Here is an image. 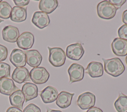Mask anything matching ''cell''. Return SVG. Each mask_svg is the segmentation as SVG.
Here are the masks:
<instances>
[{"label":"cell","instance_id":"cell-8","mask_svg":"<svg viewBox=\"0 0 127 112\" xmlns=\"http://www.w3.org/2000/svg\"><path fill=\"white\" fill-rule=\"evenodd\" d=\"M84 53V50L79 43L69 45L66 47V55L69 59L73 60H79Z\"/></svg>","mask_w":127,"mask_h":112},{"label":"cell","instance_id":"cell-12","mask_svg":"<svg viewBox=\"0 0 127 112\" xmlns=\"http://www.w3.org/2000/svg\"><path fill=\"white\" fill-rule=\"evenodd\" d=\"M32 22L39 29H43L48 26L50 22L48 15L42 11H36L34 13Z\"/></svg>","mask_w":127,"mask_h":112},{"label":"cell","instance_id":"cell-4","mask_svg":"<svg viewBox=\"0 0 127 112\" xmlns=\"http://www.w3.org/2000/svg\"><path fill=\"white\" fill-rule=\"evenodd\" d=\"M30 78L35 84L46 83L49 79L50 75L46 69L42 67L33 68L29 73Z\"/></svg>","mask_w":127,"mask_h":112},{"label":"cell","instance_id":"cell-9","mask_svg":"<svg viewBox=\"0 0 127 112\" xmlns=\"http://www.w3.org/2000/svg\"><path fill=\"white\" fill-rule=\"evenodd\" d=\"M34 42V37L31 33L29 32L22 33L16 41L18 47L24 50L31 48L33 46Z\"/></svg>","mask_w":127,"mask_h":112},{"label":"cell","instance_id":"cell-18","mask_svg":"<svg viewBox=\"0 0 127 112\" xmlns=\"http://www.w3.org/2000/svg\"><path fill=\"white\" fill-rule=\"evenodd\" d=\"M85 72L92 78L100 77L103 74V65L99 62H91L88 64Z\"/></svg>","mask_w":127,"mask_h":112},{"label":"cell","instance_id":"cell-14","mask_svg":"<svg viewBox=\"0 0 127 112\" xmlns=\"http://www.w3.org/2000/svg\"><path fill=\"white\" fill-rule=\"evenodd\" d=\"M40 95L44 103H51L56 100L58 96V92L55 87L48 86L41 91Z\"/></svg>","mask_w":127,"mask_h":112},{"label":"cell","instance_id":"cell-34","mask_svg":"<svg viewBox=\"0 0 127 112\" xmlns=\"http://www.w3.org/2000/svg\"><path fill=\"white\" fill-rule=\"evenodd\" d=\"M62 112L60 110H55L50 109L48 107H47V112Z\"/></svg>","mask_w":127,"mask_h":112},{"label":"cell","instance_id":"cell-6","mask_svg":"<svg viewBox=\"0 0 127 112\" xmlns=\"http://www.w3.org/2000/svg\"><path fill=\"white\" fill-rule=\"evenodd\" d=\"M95 103V96L90 92L80 94L77 99V104L82 110L89 109L94 107Z\"/></svg>","mask_w":127,"mask_h":112},{"label":"cell","instance_id":"cell-13","mask_svg":"<svg viewBox=\"0 0 127 112\" xmlns=\"http://www.w3.org/2000/svg\"><path fill=\"white\" fill-rule=\"evenodd\" d=\"M13 80L9 78L0 79V93L5 95H10L14 92L18 90Z\"/></svg>","mask_w":127,"mask_h":112},{"label":"cell","instance_id":"cell-3","mask_svg":"<svg viewBox=\"0 0 127 112\" xmlns=\"http://www.w3.org/2000/svg\"><path fill=\"white\" fill-rule=\"evenodd\" d=\"M117 9L108 0H103L97 6V12L98 16L104 19H111L116 15Z\"/></svg>","mask_w":127,"mask_h":112},{"label":"cell","instance_id":"cell-15","mask_svg":"<svg viewBox=\"0 0 127 112\" xmlns=\"http://www.w3.org/2000/svg\"><path fill=\"white\" fill-rule=\"evenodd\" d=\"M26 56L27 64L33 68L38 67L42 60V57L39 52L35 49L27 50L25 51Z\"/></svg>","mask_w":127,"mask_h":112},{"label":"cell","instance_id":"cell-20","mask_svg":"<svg viewBox=\"0 0 127 112\" xmlns=\"http://www.w3.org/2000/svg\"><path fill=\"white\" fill-rule=\"evenodd\" d=\"M10 19L14 22H21L25 21L27 17L26 8L15 6L11 10Z\"/></svg>","mask_w":127,"mask_h":112},{"label":"cell","instance_id":"cell-27","mask_svg":"<svg viewBox=\"0 0 127 112\" xmlns=\"http://www.w3.org/2000/svg\"><path fill=\"white\" fill-rule=\"evenodd\" d=\"M23 112H41V110L34 104H30L24 108Z\"/></svg>","mask_w":127,"mask_h":112},{"label":"cell","instance_id":"cell-37","mask_svg":"<svg viewBox=\"0 0 127 112\" xmlns=\"http://www.w3.org/2000/svg\"><path fill=\"white\" fill-rule=\"evenodd\" d=\"M1 1H2V0H0V2H1Z\"/></svg>","mask_w":127,"mask_h":112},{"label":"cell","instance_id":"cell-26","mask_svg":"<svg viewBox=\"0 0 127 112\" xmlns=\"http://www.w3.org/2000/svg\"><path fill=\"white\" fill-rule=\"evenodd\" d=\"M118 33L119 38L127 40V25L124 24L120 27Z\"/></svg>","mask_w":127,"mask_h":112},{"label":"cell","instance_id":"cell-19","mask_svg":"<svg viewBox=\"0 0 127 112\" xmlns=\"http://www.w3.org/2000/svg\"><path fill=\"white\" fill-rule=\"evenodd\" d=\"M74 93H70L66 91H62L58 95L56 99V105L62 109H65L71 105V100Z\"/></svg>","mask_w":127,"mask_h":112},{"label":"cell","instance_id":"cell-1","mask_svg":"<svg viewBox=\"0 0 127 112\" xmlns=\"http://www.w3.org/2000/svg\"><path fill=\"white\" fill-rule=\"evenodd\" d=\"M105 72L109 75L117 77L122 75L125 70V66L119 58H113L109 59H102Z\"/></svg>","mask_w":127,"mask_h":112},{"label":"cell","instance_id":"cell-30","mask_svg":"<svg viewBox=\"0 0 127 112\" xmlns=\"http://www.w3.org/2000/svg\"><path fill=\"white\" fill-rule=\"evenodd\" d=\"M13 2L17 6L22 7L26 6L29 3V0H13Z\"/></svg>","mask_w":127,"mask_h":112},{"label":"cell","instance_id":"cell-2","mask_svg":"<svg viewBox=\"0 0 127 112\" xmlns=\"http://www.w3.org/2000/svg\"><path fill=\"white\" fill-rule=\"evenodd\" d=\"M49 51V61L54 67H61L65 63L66 55L64 50L60 47H48Z\"/></svg>","mask_w":127,"mask_h":112},{"label":"cell","instance_id":"cell-29","mask_svg":"<svg viewBox=\"0 0 127 112\" xmlns=\"http://www.w3.org/2000/svg\"><path fill=\"white\" fill-rule=\"evenodd\" d=\"M108 1L116 7L117 10L120 8L121 6L126 2V0H109Z\"/></svg>","mask_w":127,"mask_h":112},{"label":"cell","instance_id":"cell-28","mask_svg":"<svg viewBox=\"0 0 127 112\" xmlns=\"http://www.w3.org/2000/svg\"><path fill=\"white\" fill-rule=\"evenodd\" d=\"M8 54V50L7 48L0 44V62L5 60Z\"/></svg>","mask_w":127,"mask_h":112},{"label":"cell","instance_id":"cell-16","mask_svg":"<svg viewBox=\"0 0 127 112\" xmlns=\"http://www.w3.org/2000/svg\"><path fill=\"white\" fill-rule=\"evenodd\" d=\"M22 92L27 102L38 96V89L37 85L31 82L25 83L22 87Z\"/></svg>","mask_w":127,"mask_h":112},{"label":"cell","instance_id":"cell-21","mask_svg":"<svg viewBox=\"0 0 127 112\" xmlns=\"http://www.w3.org/2000/svg\"><path fill=\"white\" fill-rule=\"evenodd\" d=\"M25 97L21 90L18 89L9 96L10 104L14 107L20 110L22 109L23 105L25 101Z\"/></svg>","mask_w":127,"mask_h":112},{"label":"cell","instance_id":"cell-22","mask_svg":"<svg viewBox=\"0 0 127 112\" xmlns=\"http://www.w3.org/2000/svg\"><path fill=\"white\" fill-rule=\"evenodd\" d=\"M58 1L57 0H41L39 3V8L42 12L50 14L58 7Z\"/></svg>","mask_w":127,"mask_h":112},{"label":"cell","instance_id":"cell-11","mask_svg":"<svg viewBox=\"0 0 127 112\" xmlns=\"http://www.w3.org/2000/svg\"><path fill=\"white\" fill-rule=\"evenodd\" d=\"M2 36L4 40L9 42H15L19 37V32L16 27L6 26L2 31Z\"/></svg>","mask_w":127,"mask_h":112},{"label":"cell","instance_id":"cell-5","mask_svg":"<svg viewBox=\"0 0 127 112\" xmlns=\"http://www.w3.org/2000/svg\"><path fill=\"white\" fill-rule=\"evenodd\" d=\"M69 76V83L81 80L84 77V69L83 67L77 63L72 64L68 69Z\"/></svg>","mask_w":127,"mask_h":112},{"label":"cell","instance_id":"cell-10","mask_svg":"<svg viewBox=\"0 0 127 112\" xmlns=\"http://www.w3.org/2000/svg\"><path fill=\"white\" fill-rule=\"evenodd\" d=\"M113 53L118 56H125L127 55V40L116 37L111 44Z\"/></svg>","mask_w":127,"mask_h":112},{"label":"cell","instance_id":"cell-35","mask_svg":"<svg viewBox=\"0 0 127 112\" xmlns=\"http://www.w3.org/2000/svg\"><path fill=\"white\" fill-rule=\"evenodd\" d=\"M126 64L127 65V56L126 57Z\"/></svg>","mask_w":127,"mask_h":112},{"label":"cell","instance_id":"cell-31","mask_svg":"<svg viewBox=\"0 0 127 112\" xmlns=\"http://www.w3.org/2000/svg\"><path fill=\"white\" fill-rule=\"evenodd\" d=\"M103 112L102 110L97 107H93L92 108H89L86 112Z\"/></svg>","mask_w":127,"mask_h":112},{"label":"cell","instance_id":"cell-24","mask_svg":"<svg viewBox=\"0 0 127 112\" xmlns=\"http://www.w3.org/2000/svg\"><path fill=\"white\" fill-rule=\"evenodd\" d=\"M12 8L9 4L5 1L0 2V18L7 19L10 17Z\"/></svg>","mask_w":127,"mask_h":112},{"label":"cell","instance_id":"cell-32","mask_svg":"<svg viewBox=\"0 0 127 112\" xmlns=\"http://www.w3.org/2000/svg\"><path fill=\"white\" fill-rule=\"evenodd\" d=\"M6 112H23L21 110L18 109L16 107H11L7 109Z\"/></svg>","mask_w":127,"mask_h":112},{"label":"cell","instance_id":"cell-25","mask_svg":"<svg viewBox=\"0 0 127 112\" xmlns=\"http://www.w3.org/2000/svg\"><path fill=\"white\" fill-rule=\"evenodd\" d=\"M10 67L4 62H0V79L10 77Z\"/></svg>","mask_w":127,"mask_h":112},{"label":"cell","instance_id":"cell-36","mask_svg":"<svg viewBox=\"0 0 127 112\" xmlns=\"http://www.w3.org/2000/svg\"><path fill=\"white\" fill-rule=\"evenodd\" d=\"M3 20H2V19H0V23L1 22H3Z\"/></svg>","mask_w":127,"mask_h":112},{"label":"cell","instance_id":"cell-17","mask_svg":"<svg viewBox=\"0 0 127 112\" xmlns=\"http://www.w3.org/2000/svg\"><path fill=\"white\" fill-rule=\"evenodd\" d=\"M11 77L14 81L20 84L30 80L29 71L25 67L16 68L13 72Z\"/></svg>","mask_w":127,"mask_h":112},{"label":"cell","instance_id":"cell-7","mask_svg":"<svg viewBox=\"0 0 127 112\" xmlns=\"http://www.w3.org/2000/svg\"><path fill=\"white\" fill-rule=\"evenodd\" d=\"M9 60L13 65L16 68L24 67L26 62V54L24 51L15 48L11 52Z\"/></svg>","mask_w":127,"mask_h":112},{"label":"cell","instance_id":"cell-23","mask_svg":"<svg viewBox=\"0 0 127 112\" xmlns=\"http://www.w3.org/2000/svg\"><path fill=\"white\" fill-rule=\"evenodd\" d=\"M114 106L117 112H127V96L120 93Z\"/></svg>","mask_w":127,"mask_h":112},{"label":"cell","instance_id":"cell-33","mask_svg":"<svg viewBox=\"0 0 127 112\" xmlns=\"http://www.w3.org/2000/svg\"><path fill=\"white\" fill-rule=\"evenodd\" d=\"M122 21L125 24L127 25V9L125 10L123 13Z\"/></svg>","mask_w":127,"mask_h":112}]
</instances>
